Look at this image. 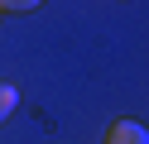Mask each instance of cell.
Masks as SVG:
<instances>
[{
	"mask_svg": "<svg viewBox=\"0 0 149 144\" xmlns=\"http://www.w3.org/2000/svg\"><path fill=\"white\" fill-rule=\"evenodd\" d=\"M106 144H149V130L139 120H116L106 130Z\"/></svg>",
	"mask_w": 149,
	"mask_h": 144,
	"instance_id": "obj_1",
	"label": "cell"
},
{
	"mask_svg": "<svg viewBox=\"0 0 149 144\" xmlns=\"http://www.w3.org/2000/svg\"><path fill=\"white\" fill-rule=\"evenodd\" d=\"M15 106H19V91H15L10 82H0V120H5V115H10Z\"/></svg>",
	"mask_w": 149,
	"mask_h": 144,
	"instance_id": "obj_2",
	"label": "cell"
},
{
	"mask_svg": "<svg viewBox=\"0 0 149 144\" xmlns=\"http://www.w3.org/2000/svg\"><path fill=\"white\" fill-rule=\"evenodd\" d=\"M43 0H0V10H10V15H24V10H39Z\"/></svg>",
	"mask_w": 149,
	"mask_h": 144,
	"instance_id": "obj_3",
	"label": "cell"
}]
</instances>
